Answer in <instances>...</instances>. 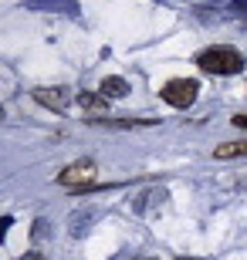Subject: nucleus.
<instances>
[{"label":"nucleus","mask_w":247,"mask_h":260,"mask_svg":"<svg viewBox=\"0 0 247 260\" xmlns=\"http://www.w3.org/2000/svg\"><path fill=\"white\" fill-rule=\"evenodd\" d=\"M98 91H102L105 98H122L125 91H129V81L125 78H102V85H98Z\"/></svg>","instance_id":"39448f33"},{"label":"nucleus","mask_w":247,"mask_h":260,"mask_svg":"<svg viewBox=\"0 0 247 260\" xmlns=\"http://www.w3.org/2000/svg\"><path fill=\"white\" fill-rule=\"evenodd\" d=\"M78 105L85 108V112H105L108 108V98L98 91V95H92V91H78Z\"/></svg>","instance_id":"423d86ee"},{"label":"nucleus","mask_w":247,"mask_h":260,"mask_svg":"<svg viewBox=\"0 0 247 260\" xmlns=\"http://www.w3.org/2000/svg\"><path fill=\"white\" fill-rule=\"evenodd\" d=\"M230 122H234V125H237V128H247V115H240V112H237V115H234V118H230Z\"/></svg>","instance_id":"9b49d317"},{"label":"nucleus","mask_w":247,"mask_h":260,"mask_svg":"<svg viewBox=\"0 0 247 260\" xmlns=\"http://www.w3.org/2000/svg\"><path fill=\"white\" fill-rule=\"evenodd\" d=\"M95 162L92 159H81V162H71L65 166L61 173H58V183L68 186V189H85V186H92V179H95Z\"/></svg>","instance_id":"7ed1b4c3"},{"label":"nucleus","mask_w":247,"mask_h":260,"mask_svg":"<svg viewBox=\"0 0 247 260\" xmlns=\"http://www.w3.org/2000/svg\"><path fill=\"white\" fill-rule=\"evenodd\" d=\"M183 260H186V257H183Z\"/></svg>","instance_id":"2eb2a0df"},{"label":"nucleus","mask_w":247,"mask_h":260,"mask_svg":"<svg viewBox=\"0 0 247 260\" xmlns=\"http://www.w3.org/2000/svg\"><path fill=\"white\" fill-rule=\"evenodd\" d=\"M20 260H44V257H38V253H31V257H20Z\"/></svg>","instance_id":"f8f14e48"},{"label":"nucleus","mask_w":247,"mask_h":260,"mask_svg":"<svg viewBox=\"0 0 247 260\" xmlns=\"http://www.w3.org/2000/svg\"><path fill=\"white\" fill-rule=\"evenodd\" d=\"M10 223H14V220H10V216H0V240L7 237V226H10Z\"/></svg>","instance_id":"9d476101"},{"label":"nucleus","mask_w":247,"mask_h":260,"mask_svg":"<svg viewBox=\"0 0 247 260\" xmlns=\"http://www.w3.org/2000/svg\"><path fill=\"white\" fill-rule=\"evenodd\" d=\"M0 112H4V108H0Z\"/></svg>","instance_id":"4468645a"},{"label":"nucleus","mask_w":247,"mask_h":260,"mask_svg":"<svg viewBox=\"0 0 247 260\" xmlns=\"http://www.w3.org/2000/svg\"><path fill=\"white\" fill-rule=\"evenodd\" d=\"M197 68L207 75H240L244 71V54L230 44H213V48L197 54Z\"/></svg>","instance_id":"f257e3e1"},{"label":"nucleus","mask_w":247,"mask_h":260,"mask_svg":"<svg viewBox=\"0 0 247 260\" xmlns=\"http://www.w3.org/2000/svg\"><path fill=\"white\" fill-rule=\"evenodd\" d=\"M34 102H41V105L54 108V112H65L71 102H75V91L71 88H34Z\"/></svg>","instance_id":"20e7f679"},{"label":"nucleus","mask_w":247,"mask_h":260,"mask_svg":"<svg viewBox=\"0 0 247 260\" xmlns=\"http://www.w3.org/2000/svg\"><path fill=\"white\" fill-rule=\"evenodd\" d=\"M135 260H156V257H135Z\"/></svg>","instance_id":"ddd939ff"},{"label":"nucleus","mask_w":247,"mask_h":260,"mask_svg":"<svg viewBox=\"0 0 247 260\" xmlns=\"http://www.w3.org/2000/svg\"><path fill=\"white\" fill-rule=\"evenodd\" d=\"M197 91H200V85L193 78H173V81L162 85L159 95H162V102L173 105V108H190L193 102H197Z\"/></svg>","instance_id":"f03ea898"},{"label":"nucleus","mask_w":247,"mask_h":260,"mask_svg":"<svg viewBox=\"0 0 247 260\" xmlns=\"http://www.w3.org/2000/svg\"><path fill=\"white\" fill-rule=\"evenodd\" d=\"M230 10H234V14H237L240 20H247V0H237V4H234Z\"/></svg>","instance_id":"1a4fd4ad"},{"label":"nucleus","mask_w":247,"mask_h":260,"mask_svg":"<svg viewBox=\"0 0 247 260\" xmlns=\"http://www.w3.org/2000/svg\"><path fill=\"white\" fill-rule=\"evenodd\" d=\"M237 155H247V139L240 142H224L213 149V159H237Z\"/></svg>","instance_id":"0eeeda50"},{"label":"nucleus","mask_w":247,"mask_h":260,"mask_svg":"<svg viewBox=\"0 0 247 260\" xmlns=\"http://www.w3.org/2000/svg\"><path fill=\"white\" fill-rule=\"evenodd\" d=\"M105 125H119V128H132V125H156V118H98Z\"/></svg>","instance_id":"6e6552de"}]
</instances>
